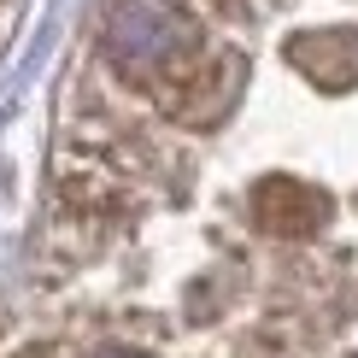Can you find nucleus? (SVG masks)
Segmentation results:
<instances>
[{
	"mask_svg": "<svg viewBox=\"0 0 358 358\" xmlns=\"http://www.w3.org/2000/svg\"><path fill=\"white\" fill-rule=\"evenodd\" d=\"M18 12H24V0H0V41L12 36V24H18Z\"/></svg>",
	"mask_w": 358,
	"mask_h": 358,
	"instance_id": "nucleus-3",
	"label": "nucleus"
},
{
	"mask_svg": "<svg viewBox=\"0 0 358 358\" xmlns=\"http://www.w3.org/2000/svg\"><path fill=\"white\" fill-rule=\"evenodd\" d=\"M100 358H147V352H129V347H112V352H100Z\"/></svg>",
	"mask_w": 358,
	"mask_h": 358,
	"instance_id": "nucleus-4",
	"label": "nucleus"
},
{
	"mask_svg": "<svg viewBox=\"0 0 358 358\" xmlns=\"http://www.w3.org/2000/svg\"><path fill=\"white\" fill-rule=\"evenodd\" d=\"M247 212L271 241H311L329 223V194L317 182H306V176H294V171H271V176L252 182Z\"/></svg>",
	"mask_w": 358,
	"mask_h": 358,
	"instance_id": "nucleus-2",
	"label": "nucleus"
},
{
	"mask_svg": "<svg viewBox=\"0 0 358 358\" xmlns=\"http://www.w3.org/2000/svg\"><path fill=\"white\" fill-rule=\"evenodd\" d=\"M282 65H294L317 94L358 88V24H294L282 36Z\"/></svg>",
	"mask_w": 358,
	"mask_h": 358,
	"instance_id": "nucleus-1",
	"label": "nucleus"
}]
</instances>
